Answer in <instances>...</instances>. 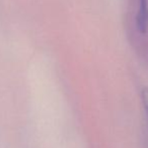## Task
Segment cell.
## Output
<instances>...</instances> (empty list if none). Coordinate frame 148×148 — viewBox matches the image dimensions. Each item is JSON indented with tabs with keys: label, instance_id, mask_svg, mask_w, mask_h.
Here are the masks:
<instances>
[{
	"label": "cell",
	"instance_id": "cell-2",
	"mask_svg": "<svg viewBox=\"0 0 148 148\" xmlns=\"http://www.w3.org/2000/svg\"><path fill=\"white\" fill-rule=\"evenodd\" d=\"M143 100H144L145 106H146V110L148 112V89H146L143 93Z\"/></svg>",
	"mask_w": 148,
	"mask_h": 148
},
{
	"label": "cell",
	"instance_id": "cell-1",
	"mask_svg": "<svg viewBox=\"0 0 148 148\" xmlns=\"http://www.w3.org/2000/svg\"><path fill=\"white\" fill-rule=\"evenodd\" d=\"M136 27L141 33H145L148 29V0H138Z\"/></svg>",
	"mask_w": 148,
	"mask_h": 148
}]
</instances>
